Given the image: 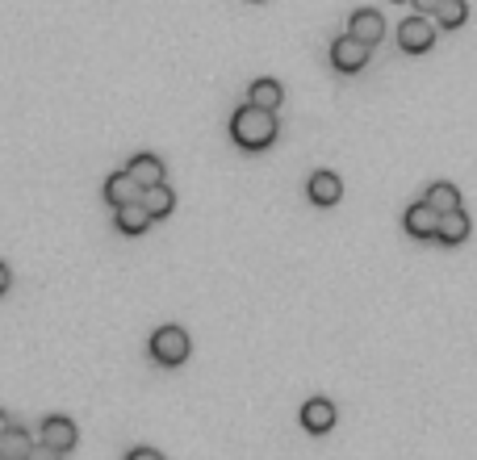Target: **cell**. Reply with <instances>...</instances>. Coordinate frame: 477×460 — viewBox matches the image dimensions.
Returning <instances> with one entry per match:
<instances>
[{"mask_svg": "<svg viewBox=\"0 0 477 460\" xmlns=\"http://www.w3.org/2000/svg\"><path fill=\"white\" fill-rule=\"evenodd\" d=\"M230 139H235L243 151H264V147L277 143V113L260 110V105H243L230 118Z\"/></svg>", "mask_w": 477, "mask_h": 460, "instance_id": "cell-1", "label": "cell"}, {"mask_svg": "<svg viewBox=\"0 0 477 460\" xmlns=\"http://www.w3.org/2000/svg\"><path fill=\"white\" fill-rule=\"evenodd\" d=\"M189 351H193V340H189V331L176 327V322H168V327H160V331L151 335V360H160L163 369H176V364H185Z\"/></svg>", "mask_w": 477, "mask_h": 460, "instance_id": "cell-2", "label": "cell"}, {"mask_svg": "<svg viewBox=\"0 0 477 460\" xmlns=\"http://www.w3.org/2000/svg\"><path fill=\"white\" fill-rule=\"evenodd\" d=\"M435 17H427V13H414V17H406V22L398 25V46L406 51V55H427L435 46Z\"/></svg>", "mask_w": 477, "mask_h": 460, "instance_id": "cell-3", "label": "cell"}, {"mask_svg": "<svg viewBox=\"0 0 477 460\" xmlns=\"http://www.w3.org/2000/svg\"><path fill=\"white\" fill-rule=\"evenodd\" d=\"M369 43H360L356 34H344V38H336L331 43V63H336V72H344V76H356V72H365V63H369Z\"/></svg>", "mask_w": 477, "mask_h": 460, "instance_id": "cell-4", "label": "cell"}, {"mask_svg": "<svg viewBox=\"0 0 477 460\" xmlns=\"http://www.w3.org/2000/svg\"><path fill=\"white\" fill-rule=\"evenodd\" d=\"M76 439H80V431H76V423H72L67 415H51L43 423V448L51 452V456L72 452V448H76Z\"/></svg>", "mask_w": 477, "mask_h": 460, "instance_id": "cell-5", "label": "cell"}, {"mask_svg": "<svg viewBox=\"0 0 477 460\" xmlns=\"http://www.w3.org/2000/svg\"><path fill=\"white\" fill-rule=\"evenodd\" d=\"M402 226H406L411 239H435V230H440V209H435L427 197L414 201V206L402 214Z\"/></svg>", "mask_w": 477, "mask_h": 460, "instance_id": "cell-6", "label": "cell"}, {"mask_svg": "<svg viewBox=\"0 0 477 460\" xmlns=\"http://www.w3.org/2000/svg\"><path fill=\"white\" fill-rule=\"evenodd\" d=\"M151 209H147V201H126V206L113 209V226L122 230V235H142V230L151 226Z\"/></svg>", "mask_w": 477, "mask_h": 460, "instance_id": "cell-7", "label": "cell"}, {"mask_svg": "<svg viewBox=\"0 0 477 460\" xmlns=\"http://www.w3.org/2000/svg\"><path fill=\"white\" fill-rule=\"evenodd\" d=\"M347 34H356L360 43L377 46L381 38H385V17H381L377 9H356L352 13V22H347Z\"/></svg>", "mask_w": 477, "mask_h": 460, "instance_id": "cell-8", "label": "cell"}, {"mask_svg": "<svg viewBox=\"0 0 477 460\" xmlns=\"http://www.w3.org/2000/svg\"><path fill=\"white\" fill-rule=\"evenodd\" d=\"M302 427L310 431V436H326V431L336 427V406L326 402V398H310V402L302 406Z\"/></svg>", "mask_w": 477, "mask_h": 460, "instance_id": "cell-9", "label": "cell"}, {"mask_svg": "<svg viewBox=\"0 0 477 460\" xmlns=\"http://www.w3.org/2000/svg\"><path fill=\"white\" fill-rule=\"evenodd\" d=\"M306 193H310L315 206H339V197H344V180H339L336 172H315L310 176V185H306Z\"/></svg>", "mask_w": 477, "mask_h": 460, "instance_id": "cell-10", "label": "cell"}, {"mask_svg": "<svg viewBox=\"0 0 477 460\" xmlns=\"http://www.w3.org/2000/svg\"><path fill=\"white\" fill-rule=\"evenodd\" d=\"M469 214L465 209H448V214H440V230H435V239L444 243V247H461V243L469 239Z\"/></svg>", "mask_w": 477, "mask_h": 460, "instance_id": "cell-11", "label": "cell"}, {"mask_svg": "<svg viewBox=\"0 0 477 460\" xmlns=\"http://www.w3.org/2000/svg\"><path fill=\"white\" fill-rule=\"evenodd\" d=\"M139 197H142V185L134 180L131 172H113V176L105 180V201H109L113 209L126 206V201H139Z\"/></svg>", "mask_w": 477, "mask_h": 460, "instance_id": "cell-12", "label": "cell"}, {"mask_svg": "<svg viewBox=\"0 0 477 460\" xmlns=\"http://www.w3.org/2000/svg\"><path fill=\"white\" fill-rule=\"evenodd\" d=\"M126 172H131L142 188H151V185H160L163 180V159L160 155H151V151H139L131 164H126Z\"/></svg>", "mask_w": 477, "mask_h": 460, "instance_id": "cell-13", "label": "cell"}, {"mask_svg": "<svg viewBox=\"0 0 477 460\" xmlns=\"http://www.w3.org/2000/svg\"><path fill=\"white\" fill-rule=\"evenodd\" d=\"M34 456V439L22 427H9L0 436V460H30Z\"/></svg>", "mask_w": 477, "mask_h": 460, "instance_id": "cell-14", "label": "cell"}, {"mask_svg": "<svg viewBox=\"0 0 477 460\" xmlns=\"http://www.w3.org/2000/svg\"><path fill=\"white\" fill-rule=\"evenodd\" d=\"M142 201H147V209H151L155 222L168 218V214L176 209V193L168 188V180H160V185H151V188H142Z\"/></svg>", "mask_w": 477, "mask_h": 460, "instance_id": "cell-15", "label": "cell"}, {"mask_svg": "<svg viewBox=\"0 0 477 460\" xmlns=\"http://www.w3.org/2000/svg\"><path fill=\"white\" fill-rule=\"evenodd\" d=\"M281 101H285V88L277 84V80H256L251 84V105H260V110H281Z\"/></svg>", "mask_w": 477, "mask_h": 460, "instance_id": "cell-16", "label": "cell"}, {"mask_svg": "<svg viewBox=\"0 0 477 460\" xmlns=\"http://www.w3.org/2000/svg\"><path fill=\"white\" fill-rule=\"evenodd\" d=\"M469 22V5L465 0H440V9H435V25H444V30H461Z\"/></svg>", "mask_w": 477, "mask_h": 460, "instance_id": "cell-17", "label": "cell"}, {"mask_svg": "<svg viewBox=\"0 0 477 460\" xmlns=\"http://www.w3.org/2000/svg\"><path fill=\"white\" fill-rule=\"evenodd\" d=\"M427 201H432L440 214H448V209H461V193H456V185H448V180H435V185L427 188Z\"/></svg>", "mask_w": 477, "mask_h": 460, "instance_id": "cell-18", "label": "cell"}, {"mask_svg": "<svg viewBox=\"0 0 477 460\" xmlns=\"http://www.w3.org/2000/svg\"><path fill=\"white\" fill-rule=\"evenodd\" d=\"M414 13H427V17H435V9H440V0H411Z\"/></svg>", "mask_w": 477, "mask_h": 460, "instance_id": "cell-19", "label": "cell"}, {"mask_svg": "<svg viewBox=\"0 0 477 460\" xmlns=\"http://www.w3.org/2000/svg\"><path fill=\"white\" fill-rule=\"evenodd\" d=\"M131 460H163L155 448H131Z\"/></svg>", "mask_w": 477, "mask_h": 460, "instance_id": "cell-20", "label": "cell"}, {"mask_svg": "<svg viewBox=\"0 0 477 460\" xmlns=\"http://www.w3.org/2000/svg\"><path fill=\"white\" fill-rule=\"evenodd\" d=\"M9 281H13V273H9V264H0V297L9 293Z\"/></svg>", "mask_w": 477, "mask_h": 460, "instance_id": "cell-21", "label": "cell"}, {"mask_svg": "<svg viewBox=\"0 0 477 460\" xmlns=\"http://www.w3.org/2000/svg\"><path fill=\"white\" fill-rule=\"evenodd\" d=\"M13 423H9V415H5V410H0V436H5V431H9Z\"/></svg>", "mask_w": 477, "mask_h": 460, "instance_id": "cell-22", "label": "cell"}, {"mask_svg": "<svg viewBox=\"0 0 477 460\" xmlns=\"http://www.w3.org/2000/svg\"><path fill=\"white\" fill-rule=\"evenodd\" d=\"M394 5H406V0H394Z\"/></svg>", "mask_w": 477, "mask_h": 460, "instance_id": "cell-23", "label": "cell"}]
</instances>
